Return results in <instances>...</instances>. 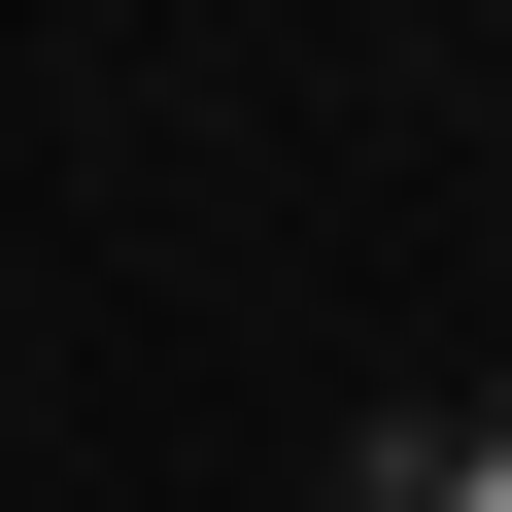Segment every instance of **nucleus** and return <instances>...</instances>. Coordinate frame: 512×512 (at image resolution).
<instances>
[{"label": "nucleus", "instance_id": "f257e3e1", "mask_svg": "<svg viewBox=\"0 0 512 512\" xmlns=\"http://www.w3.org/2000/svg\"><path fill=\"white\" fill-rule=\"evenodd\" d=\"M342 512H512V410H342Z\"/></svg>", "mask_w": 512, "mask_h": 512}]
</instances>
